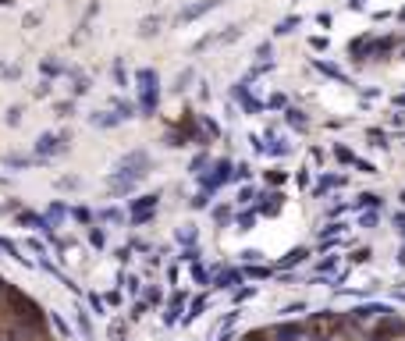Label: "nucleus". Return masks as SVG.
<instances>
[{"instance_id":"20e7f679","label":"nucleus","mask_w":405,"mask_h":341,"mask_svg":"<svg viewBox=\"0 0 405 341\" xmlns=\"http://www.w3.org/2000/svg\"><path fill=\"white\" fill-rule=\"evenodd\" d=\"M398 103H402V107H405V96H398Z\"/></svg>"},{"instance_id":"f257e3e1","label":"nucleus","mask_w":405,"mask_h":341,"mask_svg":"<svg viewBox=\"0 0 405 341\" xmlns=\"http://www.w3.org/2000/svg\"><path fill=\"white\" fill-rule=\"evenodd\" d=\"M398 334H405V320L395 316V313H380V324L373 331V341H391Z\"/></svg>"},{"instance_id":"f03ea898","label":"nucleus","mask_w":405,"mask_h":341,"mask_svg":"<svg viewBox=\"0 0 405 341\" xmlns=\"http://www.w3.org/2000/svg\"><path fill=\"white\" fill-rule=\"evenodd\" d=\"M327 341H345V338H341V334H331V338H327Z\"/></svg>"},{"instance_id":"7ed1b4c3","label":"nucleus","mask_w":405,"mask_h":341,"mask_svg":"<svg viewBox=\"0 0 405 341\" xmlns=\"http://www.w3.org/2000/svg\"><path fill=\"white\" fill-rule=\"evenodd\" d=\"M398 298H405V288H398Z\"/></svg>"},{"instance_id":"39448f33","label":"nucleus","mask_w":405,"mask_h":341,"mask_svg":"<svg viewBox=\"0 0 405 341\" xmlns=\"http://www.w3.org/2000/svg\"><path fill=\"white\" fill-rule=\"evenodd\" d=\"M402 203H405V192H402Z\"/></svg>"}]
</instances>
